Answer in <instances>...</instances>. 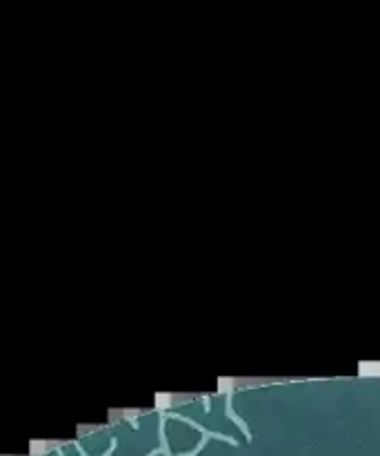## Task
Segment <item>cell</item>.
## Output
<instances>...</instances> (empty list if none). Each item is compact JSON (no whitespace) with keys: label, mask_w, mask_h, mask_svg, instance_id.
<instances>
[{"label":"cell","mask_w":380,"mask_h":456,"mask_svg":"<svg viewBox=\"0 0 380 456\" xmlns=\"http://www.w3.org/2000/svg\"><path fill=\"white\" fill-rule=\"evenodd\" d=\"M227 419L236 421V423H238V427H240V430H243V432H245V436H247V438H249V441H251V432H249V427H247V423H245V421H240V419H238V416H236V414H233V407H231V394H227Z\"/></svg>","instance_id":"6da1fadb"},{"label":"cell","mask_w":380,"mask_h":456,"mask_svg":"<svg viewBox=\"0 0 380 456\" xmlns=\"http://www.w3.org/2000/svg\"><path fill=\"white\" fill-rule=\"evenodd\" d=\"M203 403H205V412H209V407H211V405H209V396H205Z\"/></svg>","instance_id":"7a4b0ae2"}]
</instances>
